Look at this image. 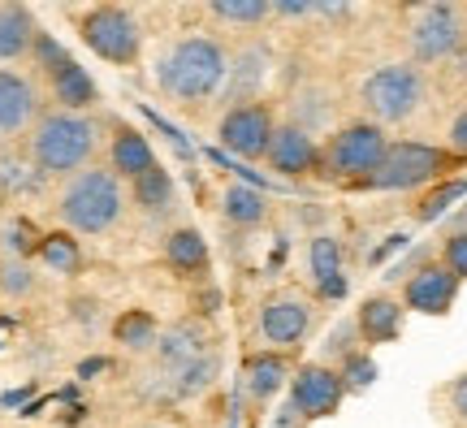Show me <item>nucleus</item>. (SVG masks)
<instances>
[{
	"instance_id": "f257e3e1",
	"label": "nucleus",
	"mask_w": 467,
	"mask_h": 428,
	"mask_svg": "<svg viewBox=\"0 0 467 428\" xmlns=\"http://www.w3.org/2000/svg\"><path fill=\"white\" fill-rule=\"evenodd\" d=\"M100 143V126L96 117L87 113H48L35 121L31 130V165L35 173H48V178H74L91 165Z\"/></svg>"
},
{
	"instance_id": "e433bc0d",
	"label": "nucleus",
	"mask_w": 467,
	"mask_h": 428,
	"mask_svg": "<svg viewBox=\"0 0 467 428\" xmlns=\"http://www.w3.org/2000/svg\"><path fill=\"white\" fill-rule=\"evenodd\" d=\"M441 256H446V268H451L454 277L463 281V277H467V230H454L451 238H446Z\"/></svg>"
},
{
	"instance_id": "20e7f679",
	"label": "nucleus",
	"mask_w": 467,
	"mask_h": 428,
	"mask_svg": "<svg viewBox=\"0 0 467 428\" xmlns=\"http://www.w3.org/2000/svg\"><path fill=\"white\" fill-rule=\"evenodd\" d=\"M364 109L372 113L377 126H389V121H407L424 104V74L411 61H394V66L372 69L364 78Z\"/></svg>"
},
{
	"instance_id": "c9c22d12",
	"label": "nucleus",
	"mask_w": 467,
	"mask_h": 428,
	"mask_svg": "<svg viewBox=\"0 0 467 428\" xmlns=\"http://www.w3.org/2000/svg\"><path fill=\"white\" fill-rule=\"evenodd\" d=\"M31 57H35V61H39V69H44V74H57V69H61V66H66V61H69L66 52H61V44H57L52 35H44V31H39V39H35Z\"/></svg>"
},
{
	"instance_id": "f03ea898",
	"label": "nucleus",
	"mask_w": 467,
	"mask_h": 428,
	"mask_svg": "<svg viewBox=\"0 0 467 428\" xmlns=\"http://www.w3.org/2000/svg\"><path fill=\"white\" fill-rule=\"evenodd\" d=\"M121 208H126L121 178L100 165H87L83 173L66 178L57 195V213L74 234H109L121 221Z\"/></svg>"
},
{
	"instance_id": "dca6fc26",
	"label": "nucleus",
	"mask_w": 467,
	"mask_h": 428,
	"mask_svg": "<svg viewBox=\"0 0 467 428\" xmlns=\"http://www.w3.org/2000/svg\"><path fill=\"white\" fill-rule=\"evenodd\" d=\"M208 350H213V346H208V333H203L200 320H178V325H169V329L161 333L156 360H161V372H173V368H186L191 360H200Z\"/></svg>"
},
{
	"instance_id": "5701e85b",
	"label": "nucleus",
	"mask_w": 467,
	"mask_h": 428,
	"mask_svg": "<svg viewBox=\"0 0 467 428\" xmlns=\"http://www.w3.org/2000/svg\"><path fill=\"white\" fill-rule=\"evenodd\" d=\"M165 260L178 273H203L208 268V243L200 230H173L165 238Z\"/></svg>"
},
{
	"instance_id": "6ab92c4d",
	"label": "nucleus",
	"mask_w": 467,
	"mask_h": 428,
	"mask_svg": "<svg viewBox=\"0 0 467 428\" xmlns=\"http://www.w3.org/2000/svg\"><path fill=\"white\" fill-rule=\"evenodd\" d=\"M52 96L61 104V113H87V109H96V83H91V74H87L78 61H66V66L52 74Z\"/></svg>"
},
{
	"instance_id": "9d476101",
	"label": "nucleus",
	"mask_w": 467,
	"mask_h": 428,
	"mask_svg": "<svg viewBox=\"0 0 467 428\" xmlns=\"http://www.w3.org/2000/svg\"><path fill=\"white\" fill-rule=\"evenodd\" d=\"M347 398V385L329 363H307L290 377V407L303 415V420H325L334 415Z\"/></svg>"
},
{
	"instance_id": "4c0bfd02",
	"label": "nucleus",
	"mask_w": 467,
	"mask_h": 428,
	"mask_svg": "<svg viewBox=\"0 0 467 428\" xmlns=\"http://www.w3.org/2000/svg\"><path fill=\"white\" fill-rule=\"evenodd\" d=\"M273 14L277 17H312L317 14V0H277Z\"/></svg>"
},
{
	"instance_id": "4be33fe9",
	"label": "nucleus",
	"mask_w": 467,
	"mask_h": 428,
	"mask_svg": "<svg viewBox=\"0 0 467 428\" xmlns=\"http://www.w3.org/2000/svg\"><path fill=\"white\" fill-rule=\"evenodd\" d=\"M48 273H61V277H78L83 273V251H78V238H69V234H44V243L35 251Z\"/></svg>"
},
{
	"instance_id": "7ed1b4c3",
	"label": "nucleus",
	"mask_w": 467,
	"mask_h": 428,
	"mask_svg": "<svg viewBox=\"0 0 467 428\" xmlns=\"http://www.w3.org/2000/svg\"><path fill=\"white\" fill-rule=\"evenodd\" d=\"M225 74H230V57L208 35H191L182 44H173V52L156 69L161 87L173 99H186V104L217 96L221 87H225Z\"/></svg>"
},
{
	"instance_id": "9b49d317",
	"label": "nucleus",
	"mask_w": 467,
	"mask_h": 428,
	"mask_svg": "<svg viewBox=\"0 0 467 428\" xmlns=\"http://www.w3.org/2000/svg\"><path fill=\"white\" fill-rule=\"evenodd\" d=\"M454 298H459V277L446 264H424L402 286V308H411L420 316H446L454 308Z\"/></svg>"
},
{
	"instance_id": "a211bd4d",
	"label": "nucleus",
	"mask_w": 467,
	"mask_h": 428,
	"mask_svg": "<svg viewBox=\"0 0 467 428\" xmlns=\"http://www.w3.org/2000/svg\"><path fill=\"white\" fill-rule=\"evenodd\" d=\"M39 26L35 14L26 5H0V61H17V57H31Z\"/></svg>"
},
{
	"instance_id": "f3484780",
	"label": "nucleus",
	"mask_w": 467,
	"mask_h": 428,
	"mask_svg": "<svg viewBox=\"0 0 467 428\" xmlns=\"http://www.w3.org/2000/svg\"><path fill=\"white\" fill-rule=\"evenodd\" d=\"M355 325H359V338L372 346L381 342H394L402 333V303H394L389 295H372L364 298V308L355 316Z\"/></svg>"
},
{
	"instance_id": "2eb2a0df",
	"label": "nucleus",
	"mask_w": 467,
	"mask_h": 428,
	"mask_svg": "<svg viewBox=\"0 0 467 428\" xmlns=\"http://www.w3.org/2000/svg\"><path fill=\"white\" fill-rule=\"evenodd\" d=\"M317 161H320V151H317V139H312V134L299 130L295 121L277 126L273 143H268V165L277 169L282 178H299V173H307Z\"/></svg>"
},
{
	"instance_id": "393cba45",
	"label": "nucleus",
	"mask_w": 467,
	"mask_h": 428,
	"mask_svg": "<svg viewBox=\"0 0 467 428\" xmlns=\"http://www.w3.org/2000/svg\"><path fill=\"white\" fill-rule=\"evenodd\" d=\"M130 195H134V204H139L143 213H151V216L169 213V208H173V178H169V169L156 165V169H148L143 178H134Z\"/></svg>"
},
{
	"instance_id": "6e6552de",
	"label": "nucleus",
	"mask_w": 467,
	"mask_h": 428,
	"mask_svg": "<svg viewBox=\"0 0 467 428\" xmlns=\"http://www.w3.org/2000/svg\"><path fill=\"white\" fill-rule=\"evenodd\" d=\"M463 48V14L454 5H424L411 22L416 61H451Z\"/></svg>"
},
{
	"instance_id": "412c9836",
	"label": "nucleus",
	"mask_w": 467,
	"mask_h": 428,
	"mask_svg": "<svg viewBox=\"0 0 467 428\" xmlns=\"http://www.w3.org/2000/svg\"><path fill=\"white\" fill-rule=\"evenodd\" d=\"M148 169H156V151L139 130H117L113 139V173L117 178H143Z\"/></svg>"
},
{
	"instance_id": "473e14b6",
	"label": "nucleus",
	"mask_w": 467,
	"mask_h": 428,
	"mask_svg": "<svg viewBox=\"0 0 467 428\" xmlns=\"http://www.w3.org/2000/svg\"><path fill=\"white\" fill-rule=\"evenodd\" d=\"M467 195V178H459V182H441L433 195H424V204H420V221H437V216L451 208L454 199H463Z\"/></svg>"
},
{
	"instance_id": "a19ab883",
	"label": "nucleus",
	"mask_w": 467,
	"mask_h": 428,
	"mask_svg": "<svg viewBox=\"0 0 467 428\" xmlns=\"http://www.w3.org/2000/svg\"><path fill=\"white\" fill-rule=\"evenodd\" d=\"M303 424H307V420H303V415L295 412L290 402H285L282 412H277V415H273V420H268V428H303Z\"/></svg>"
},
{
	"instance_id": "c756f323",
	"label": "nucleus",
	"mask_w": 467,
	"mask_h": 428,
	"mask_svg": "<svg viewBox=\"0 0 467 428\" xmlns=\"http://www.w3.org/2000/svg\"><path fill=\"white\" fill-rule=\"evenodd\" d=\"M208 14L230 22V26H255L273 14V5L268 0H217V5H208Z\"/></svg>"
},
{
	"instance_id": "cd10ccee",
	"label": "nucleus",
	"mask_w": 467,
	"mask_h": 428,
	"mask_svg": "<svg viewBox=\"0 0 467 428\" xmlns=\"http://www.w3.org/2000/svg\"><path fill=\"white\" fill-rule=\"evenodd\" d=\"M113 333H117V342L130 346V350H151V346L161 342V329H156V320L148 312H126L113 325Z\"/></svg>"
},
{
	"instance_id": "0eeeda50",
	"label": "nucleus",
	"mask_w": 467,
	"mask_h": 428,
	"mask_svg": "<svg viewBox=\"0 0 467 428\" xmlns=\"http://www.w3.org/2000/svg\"><path fill=\"white\" fill-rule=\"evenodd\" d=\"M83 44L96 57L104 61H113V66H134L139 61V26H134V17L126 9H117V5H100V9H91L83 17Z\"/></svg>"
},
{
	"instance_id": "ea45409f",
	"label": "nucleus",
	"mask_w": 467,
	"mask_h": 428,
	"mask_svg": "<svg viewBox=\"0 0 467 428\" xmlns=\"http://www.w3.org/2000/svg\"><path fill=\"white\" fill-rule=\"evenodd\" d=\"M451 412H454V415H459V420H463V424H467V372H463V377H459V381H454V385H451Z\"/></svg>"
},
{
	"instance_id": "1a4fd4ad",
	"label": "nucleus",
	"mask_w": 467,
	"mask_h": 428,
	"mask_svg": "<svg viewBox=\"0 0 467 428\" xmlns=\"http://www.w3.org/2000/svg\"><path fill=\"white\" fill-rule=\"evenodd\" d=\"M277 134V121L265 104H238L221 117V148L243 156V161H260L268 156V143Z\"/></svg>"
},
{
	"instance_id": "bb28decb",
	"label": "nucleus",
	"mask_w": 467,
	"mask_h": 428,
	"mask_svg": "<svg viewBox=\"0 0 467 428\" xmlns=\"http://www.w3.org/2000/svg\"><path fill=\"white\" fill-rule=\"evenodd\" d=\"M307 264H312V281L325 286V281L342 277V243L329 238V234H317L312 247H307Z\"/></svg>"
},
{
	"instance_id": "4468645a",
	"label": "nucleus",
	"mask_w": 467,
	"mask_h": 428,
	"mask_svg": "<svg viewBox=\"0 0 467 428\" xmlns=\"http://www.w3.org/2000/svg\"><path fill=\"white\" fill-rule=\"evenodd\" d=\"M268 61H273V52H268L265 44H251V48L234 52L230 74H225V99H230V109H238V104H255L260 83L268 78Z\"/></svg>"
},
{
	"instance_id": "72a5a7b5",
	"label": "nucleus",
	"mask_w": 467,
	"mask_h": 428,
	"mask_svg": "<svg viewBox=\"0 0 467 428\" xmlns=\"http://www.w3.org/2000/svg\"><path fill=\"white\" fill-rule=\"evenodd\" d=\"M0 290H5V295H14V298L31 295V290H35L31 264H26V260H5V264H0Z\"/></svg>"
},
{
	"instance_id": "7c9ffc66",
	"label": "nucleus",
	"mask_w": 467,
	"mask_h": 428,
	"mask_svg": "<svg viewBox=\"0 0 467 428\" xmlns=\"http://www.w3.org/2000/svg\"><path fill=\"white\" fill-rule=\"evenodd\" d=\"M337 377L347 385V394H364V390H372V381H377V360L364 355V350H355V355L337 368Z\"/></svg>"
},
{
	"instance_id": "423d86ee",
	"label": "nucleus",
	"mask_w": 467,
	"mask_h": 428,
	"mask_svg": "<svg viewBox=\"0 0 467 428\" xmlns=\"http://www.w3.org/2000/svg\"><path fill=\"white\" fill-rule=\"evenodd\" d=\"M446 169H451V151L411 139V143H389L381 169H377L368 182H372L377 191H416L424 182L441 178Z\"/></svg>"
},
{
	"instance_id": "aec40b11",
	"label": "nucleus",
	"mask_w": 467,
	"mask_h": 428,
	"mask_svg": "<svg viewBox=\"0 0 467 428\" xmlns=\"http://www.w3.org/2000/svg\"><path fill=\"white\" fill-rule=\"evenodd\" d=\"M290 381V368L277 350H260V355H251L247 368H243V385H247L251 398H260L268 402L273 394H282V385Z\"/></svg>"
},
{
	"instance_id": "39448f33",
	"label": "nucleus",
	"mask_w": 467,
	"mask_h": 428,
	"mask_svg": "<svg viewBox=\"0 0 467 428\" xmlns=\"http://www.w3.org/2000/svg\"><path fill=\"white\" fill-rule=\"evenodd\" d=\"M385 151H389V139L377 121H350L342 130L329 139V148H325V169H329V178H372L377 169H381Z\"/></svg>"
},
{
	"instance_id": "ddd939ff",
	"label": "nucleus",
	"mask_w": 467,
	"mask_h": 428,
	"mask_svg": "<svg viewBox=\"0 0 467 428\" xmlns=\"http://www.w3.org/2000/svg\"><path fill=\"white\" fill-rule=\"evenodd\" d=\"M31 121H39L35 83L14 74V69H0V134H22Z\"/></svg>"
},
{
	"instance_id": "79ce46f5",
	"label": "nucleus",
	"mask_w": 467,
	"mask_h": 428,
	"mask_svg": "<svg viewBox=\"0 0 467 428\" xmlns=\"http://www.w3.org/2000/svg\"><path fill=\"white\" fill-rule=\"evenodd\" d=\"M148 428H165V424H148Z\"/></svg>"
},
{
	"instance_id": "c85d7f7f",
	"label": "nucleus",
	"mask_w": 467,
	"mask_h": 428,
	"mask_svg": "<svg viewBox=\"0 0 467 428\" xmlns=\"http://www.w3.org/2000/svg\"><path fill=\"white\" fill-rule=\"evenodd\" d=\"M39 243H44V234L35 230L26 216L5 221V230H0V247H5V256H9V260H31L35 251H39Z\"/></svg>"
},
{
	"instance_id": "f704fd0d",
	"label": "nucleus",
	"mask_w": 467,
	"mask_h": 428,
	"mask_svg": "<svg viewBox=\"0 0 467 428\" xmlns=\"http://www.w3.org/2000/svg\"><path fill=\"white\" fill-rule=\"evenodd\" d=\"M355 342H359V325H355V320H342V325L329 333V342H325V360H342V363H347L350 355L359 350Z\"/></svg>"
},
{
	"instance_id": "f8f14e48",
	"label": "nucleus",
	"mask_w": 467,
	"mask_h": 428,
	"mask_svg": "<svg viewBox=\"0 0 467 428\" xmlns=\"http://www.w3.org/2000/svg\"><path fill=\"white\" fill-rule=\"evenodd\" d=\"M307 329H312V308H307L303 298L277 295L260 308V338H265L268 346H277V350L299 346L303 338H307Z\"/></svg>"
},
{
	"instance_id": "58836bf2",
	"label": "nucleus",
	"mask_w": 467,
	"mask_h": 428,
	"mask_svg": "<svg viewBox=\"0 0 467 428\" xmlns=\"http://www.w3.org/2000/svg\"><path fill=\"white\" fill-rule=\"evenodd\" d=\"M451 156H467V109L454 117L451 126Z\"/></svg>"
},
{
	"instance_id": "a878e982",
	"label": "nucleus",
	"mask_w": 467,
	"mask_h": 428,
	"mask_svg": "<svg viewBox=\"0 0 467 428\" xmlns=\"http://www.w3.org/2000/svg\"><path fill=\"white\" fill-rule=\"evenodd\" d=\"M265 213H268V199L255 186H238L234 182L230 191H225V216H230L234 225H260Z\"/></svg>"
},
{
	"instance_id": "2f4dec72",
	"label": "nucleus",
	"mask_w": 467,
	"mask_h": 428,
	"mask_svg": "<svg viewBox=\"0 0 467 428\" xmlns=\"http://www.w3.org/2000/svg\"><path fill=\"white\" fill-rule=\"evenodd\" d=\"M295 117H299L295 126L307 134L317 130V126H325V121H329V99H325V91H307V96L295 99Z\"/></svg>"
},
{
	"instance_id": "b1692460",
	"label": "nucleus",
	"mask_w": 467,
	"mask_h": 428,
	"mask_svg": "<svg viewBox=\"0 0 467 428\" xmlns=\"http://www.w3.org/2000/svg\"><path fill=\"white\" fill-rule=\"evenodd\" d=\"M217 372H221V355L217 350H208V355H200V360H191L186 368H173V372H161V377H165L169 394H200V390L213 385Z\"/></svg>"
}]
</instances>
